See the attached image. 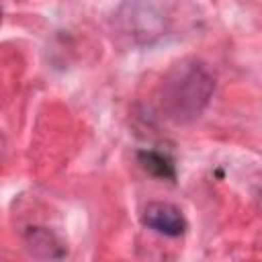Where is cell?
Wrapping results in <instances>:
<instances>
[{"label":"cell","mask_w":262,"mask_h":262,"mask_svg":"<svg viewBox=\"0 0 262 262\" xmlns=\"http://www.w3.org/2000/svg\"><path fill=\"white\" fill-rule=\"evenodd\" d=\"M215 90V80L201 61L176 63L162 82L160 106L174 123H190L209 104Z\"/></svg>","instance_id":"obj_1"},{"label":"cell","mask_w":262,"mask_h":262,"mask_svg":"<svg viewBox=\"0 0 262 262\" xmlns=\"http://www.w3.org/2000/svg\"><path fill=\"white\" fill-rule=\"evenodd\" d=\"M141 219L149 229H154L166 237H178L186 231V219H184L180 207L166 203V201L149 203L143 209Z\"/></svg>","instance_id":"obj_2"},{"label":"cell","mask_w":262,"mask_h":262,"mask_svg":"<svg viewBox=\"0 0 262 262\" xmlns=\"http://www.w3.org/2000/svg\"><path fill=\"white\" fill-rule=\"evenodd\" d=\"M27 246L41 260L55 262V260H61L66 254L63 244L45 227H31L27 233Z\"/></svg>","instance_id":"obj_3"},{"label":"cell","mask_w":262,"mask_h":262,"mask_svg":"<svg viewBox=\"0 0 262 262\" xmlns=\"http://www.w3.org/2000/svg\"><path fill=\"white\" fill-rule=\"evenodd\" d=\"M137 158H139L141 166H143L149 174H154V176H158V178H170V180L176 178L174 164H172L170 156H166V154H162V151H158V149H145V151H139Z\"/></svg>","instance_id":"obj_4"}]
</instances>
